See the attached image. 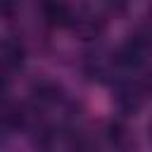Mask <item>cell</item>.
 Wrapping results in <instances>:
<instances>
[{
	"label": "cell",
	"instance_id": "obj_1",
	"mask_svg": "<svg viewBox=\"0 0 152 152\" xmlns=\"http://www.w3.org/2000/svg\"><path fill=\"white\" fill-rule=\"evenodd\" d=\"M24 45L17 38H5L0 40V69H14L24 62Z\"/></svg>",
	"mask_w": 152,
	"mask_h": 152
},
{
	"label": "cell",
	"instance_id": "obj_2",
	"mask_svg": "<svg viewBox=\"0 0 152 152\" xmlns=\"http://www.w3.org/2000/svg\"><path fill=\"white\" fill-rule=\"evenodd\" d=\"M45 14H48L50 21H55L59 26L69 24V19H71V10L66 5H45Z\"/></svg>",
	"mask_w": 152,
	"mask_h": 152
},
{
	"label": "cell",
	"instance_id": "obj_3",
	"mask_svg": "<svg viewBox=\"0 0 152 152\" xmlns=\"http://www.w3.org/2000/svg\"><path fill=\"white\" fill-rule=\"evenodd\" d=\"M5 86H7V78H5V74H2V69H0V90H5Z\"/></svg>",
	"mask_w": 152,
	"mask_h": 152
}]
</instances>
